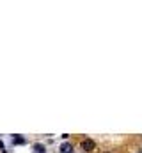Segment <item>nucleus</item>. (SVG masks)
<instances>
[{"mask_svg":"<svg viewBox=\"0 0 142 153\" xmlns=\"http://www.w3.org/2000/svg\"><path fill=\"white\" fill-rule=\"evenodd\" d=\"M82 150L84 152H94L96 150V143L92 139H84L82 141Z\"/></svg>","mask_w":142,"mask_h":153,"instance_id":"obj_1","label":"nucleus"},{"mask_svg":"<svg viewBox=\"0 0 142 153\" xmlns=\"http://www.w3.org/2000/svg\"><path fill=\"white\" fill-rule=\"evenodd\" d=\"M59 152L61 153H73V144L71 143H62L61 148H59Z\"/></svg>","mask_w":142,"mask_h":153,"instance_id":"obj_2","label":"nucleus"},{"mask_svg":"<svg viewBox=\"0 0 142 153\" xmlns=\"http://www.w3.org/2000/svg\"><path fill=\"white\" fill-rule=\"evenodd\" d=\"M32 152H34V153H46V148H44L43 144H39V143H36L34 146H32Z\"/></svg>","mask_w":142,"mask_h":153,"instance_id":"obj_3","label":"nucleus"},{"mask_svg":"<svg viewBox=\"0 0 142 153\" xmlns=\"http://www.w3.org/2000/svg\"><path fill=\"white\" fill-rule=\"evenodd\" d=\"M25 143H27V141H25L21 135H14V137H13V144H25Z\"/></svg>","mask_w":142,"mask_h":153,"instance_id":"obj_4","label":"nucleus"},{"mask_svg":"<svg viewBox=\"0 0 142 153\" xmlns=\"http://www.w3.org/2000/svg\"><path fill=\"white\" fill-rule=\"evenodd\" d=\"M0 150L4 152V143H2V141H0Z\"/></svg>","mask_w":142,"mask_h":153,"instance_id":"obj_5","label":"nucleus"}]
</instances>
